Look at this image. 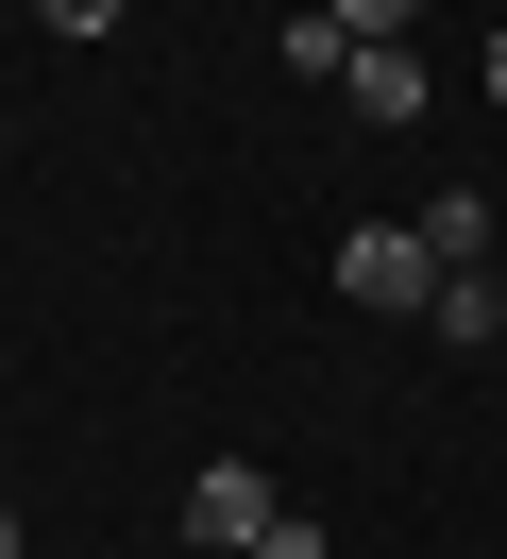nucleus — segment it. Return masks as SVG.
Listing matches in <instances>:
<instances>
[{
  "label": "nucleus",
  "mask_w": 507,
  "mask_h": 559,
  "mask_svg": "<svg viewBox=\"0 0 507 559\" xmlns=\"http://www.w3.org/2000/svg\"><path fill=\"white\" fill-rule=\"evenodd\" d=\"M338 288H355V306H423V288H439L423 221H355V238H338Z\"/></svg>",
  "instance_id": "1"
},
{
  "label": "nucleus",
  "mask_w": 507,
  "mask_h": 559,
  "mask_svg": "<svg viewBox=\"0 0 507 559\" xmlns=\"http://www.w3.org/2000/svg\"><path fill=\"white\" fill-rule=\"evenodd\" d=\"M473 69H491V103H507V17H491V51H473Z\"/></svg>",
  "instance_id": "10"
},
{
  "label": "nucleus",
  "mask_w": 507,
  "mask_h": 559,
  "mask_svg": "<svg viewBox=\"0 0 507 559\" xmlns=\"http://www.w3.org/2000/svg\"><path fill=\"white\" fill-rule=\"evenodd\" d=\"M491 238H507L491 187H439V204H423V254H439V272H491Z\"/></svg>",
  "instance_id": "4"
},
{
  "label": "nucleus",
  "mask_w": 507,
  "mask_h": 559,
  "mask_svg": "<svg viewBox=\"0 0 507 559\" xmlns=\"http://www.w3.org/2000/svg\"><path fill=\"white\" fill-rule=\"evenodd\" d=\"M423 322H439L457 356H491V340H507V288H491V272H439V288H423Z\"/></svg>",
  "instance_id": "5"
},
{
  "label": "nucleus",
  "mask_w": 507,
  "mask_h": 559,
  "mask_svg": "<svg viewBox=\"0 0 507 559\" xmlns=\"http://www.w3.org/2000/svg\"><path fill=\"white\" fill-rule=\"evenodd\" d=\"M338 51H355L338 17H270V69H288V85H338Z\"/></svg>",
  "instance_id": "6"
},
{
  "label": "nucleus",
  "mask_w": 507,
  "mask_h": 559,
  "mask_svg": "<svg viewBox=\"0 0 507 559\" xmlns=\"http://www.w3.org/2000/svg\"><path fill=\"white\" fill-rule=\"evenodd\" d=\"M0 559H17V509H0Z\"/></svg>",
  "instance_id": "11"
},
{
  "label": "nucleus",
  "mask_w": 507,
  "mask_h": 559,
  "mask_svg": "<svg viewBox=\"0 0 507 559\" xmlns=\"http://www.w3.org/2000/svg\"><path fill=\"white\" fill-rule=\"evenodd\" d=\"M338 35H406V17H423V0H322Z\"/></svg>",
  "instance_id": "8"
},
{
  "label": "nucleus",
  "mask_w": 507,
  "mask_h": 559,
  "mask_svg": "<svg viewBox=\"0 0 507 559\" xmlns=\"http://www.w3.org/2000/svg\"><path fill=\"white\" fill-rule=\"evenodd\" d=\"M338 103L355 119H423V35H355L338 51Z\"/></svg>",
  "instance_id": "3"
},
{
  "label": "nucleus",
  "mask_w": 507,
  "mask_h": 559,
  "mask_svg": "<svg viewBox=\"0 0 507 559\" xmlns=\"http://www.w3.org/2000/svg\"><path fill=\"white\" fill-rule=\"evenodd\" d=\"M34 35H119V0H34Z\"/></svg>",
  "instance_id": "7"
},
{
  "label": "nucleus",
  "mask_w": 507,
  "mask_h": 559,
  "mask_svg": "<svg viewBox=\"0 0 507 559\" xmlns=\"http://www.w3.org/2000/svg\"><path fill=\"white\" fill-rule=\"evenodd\" d=\"M254 559H338V543H322L304 509H270V543H254Z\"/></svg>",
  "instance_id": "9"
},
{
  "label": "nucleus",
  "mask_w": 507,
  "mask_h": 559,
  "mask_svg": "<svg viewBox=\"0 0 507 559\" xmlns=\"http://www.w3.org/2000/svg\"><path fill=\"white\" fill-rule=\"evenodd\" d=\"M186 543H220V559L270 543V475H254V457H203V475H186Z\"/></svg>",
  "instance_id": "2"
}]
</instances>
